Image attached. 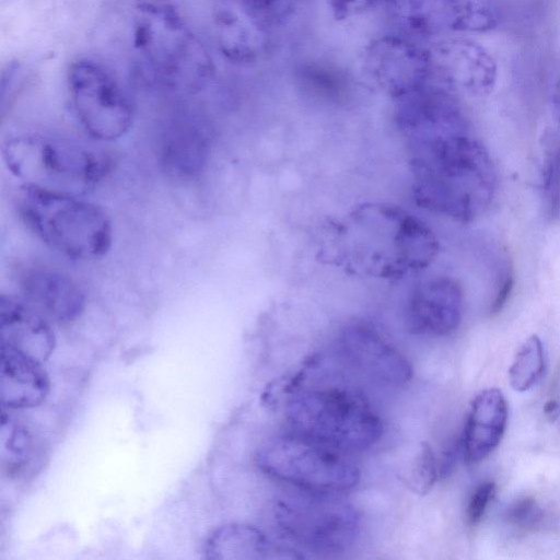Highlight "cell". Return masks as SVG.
<instances>
[{
    "mask_svg": "<svg viewBox=\"0 0 560 560\" xmlns=\"http://www.w3.org/2000/svg\"><path fill=\"white\" fill-rule=\"evenodd\" d=\"M304 92L326 102H338L349 92L348 75L338 67L313 61L303 65L296 75Z\"/></svg>",
    "mask_w": 560,
    "mask_h": 560,
    "instance_id": "obj_20",
    "label": "cell"
},
{
    "mask_svg": "<svg viewBox=\"0 0 560 560\" xmlns=\"http://www.w3.org/2000/svg\"><path fill=\"white\" fill-rule=\"evenodd\" d=\"M540 189L546 215H560V140L547 127L541 136Z\"/></svg>",
    "mask_w": 560,
    "mask_h": 560,
    "instance_id": "obj_21",
    "label": "cell"
},
{
    "mask_svg": "<svg viewBox=\"0 0 560 560\" xmlns=\"http://www.w3.org/2000/svg\"><path fill=\"white\" fill-rule=\"evenodd\" d=\"M31 439L24 428H13L10 434L9 450L15 455H24L28 453Z\"/></svg>",
    "mask_w": 560,
    "mask_h": 560,
    "instance_id": "obj_29",
    "label": "cell"
},
{
    "mask_svg": "<svg viewBox=\"0 0 560 560\" xmlns=\"http://www.w3.org/2000/svg\"><path fill=\"white\" fill-rule=\"evenodd\" d=\"M132 43L162 88L197 92L212 78V59L175 0H133Z\"/></svg>",
    "mask_w": 560,
    "mask_h": 560,
    "instance_id": "obj_2",
    "label": "cell"
},
{
    "mask_svg": "<svg viewBox=\"0 0 560 560\" xmlns=\"http://www.w3.org/2000/svg\"><path fill=\"white\" fill-rule=\"evenodd\" d=\"M546 416L552 421H560V404L557 400H549L544 407Z\"/></svg>",
    "mask_w": 560,
    "mask_h": 560,
    "instance_id": "obj_32",
    "label": "cell"
},
{
    "mask_svg": "<svg viewBox=\"0 0 560 560\" xmlns=\"http://www.w3.org/2000/svg\"><path fill=\"white\" fill-rule=\"evenodd\" d=\"M208 559L214 560H267L304 558L296 549L281 545L259 528L242 523L218 527L205 545Z\"/></svg>",
    "mask_w": 560,
    "mask_h": 560,
    "instance_id": "obj_17",
    "label": "cell"
},
{
    "mask_svg": "<svg viewBox=\"0 0 560 560\" xmlns=\"http://www.w3.org/2000/svg\"><path fill=\"white\" fill-rule=\"evenodd\" d=\"M74 115L95 140L114 141L125 136L133 124V105L118 80L102 63L79 59L67 75Z\"/></svg>",
    "mask_w": 560,
    "mask_h": 560,
    "instance_id": "obj_8",
    "label": "cell"
},
{
    "mask_svg": "<svg viewBox=\"0 0 560 560\" xmlns=\"http://www.w3.org/2000/svg\"><path fill=\"white\" fill-rule=\"evenodd\" d=\"M438 474L439 468L434 452L430 444L423 442L410 466L407 477L408 483L415 492L425 494L434 486Z\"/></svg>",
    "mask_w": 560,
    "mask_h": 560,
    "instance_id": "obj_25",
    "label": "cell"
},
{
    "mask_svg": "<svg viewBox=\"0 0 560 560\" xmlns=\"http://www.w3.org/2000/svg\"><path fill=\"white\" fill-rule=\"evenodd\" d=\"M340 451L296 434L266 441L256 454V463L265 474L295 488L339 492L359 482L360 471Z\"/></svg>",
    "mask_w": 560,
    "mask_h": 560,
    "instance_id": "obj_7",
    "label": "cell"
},
{
    "mask_svg": "<svg viewBox=\"0 0 560 560\" xmlns=\"http://www.w3.org/2000/svg\"><path fill=\"white\" fill-rule=\"evenodd\" d=\"M280 494L273 503L275 522L295 544L315 552L348 550L360 534V514L335 492L300 489Z\"/></svg>",
    "mask_w": 560,
    "mask_h": 560,
    "instance_id": "obj_6",
    "label": "cell"
},
{
    "mask_svg": "<svg viewBox=\"0 0 560 560\" xmlns=\"http://www.w3.org/2000/svg\"><path fill=\"white\" fill-rule=\"evenodd\" d=\"M339 341L349 361L378 383L400 386L412 376L408 359L366 323L355 320L343 326Z\"/></svg>",
    "mask_w": 560,
    "mask_h": 560,
    "instance_id": "obj_13",
    "label": "cell"
},
{
    "mask_svg": "<svg viewBox=\"0 0 560 560\" xmlns=\"http://www.w3.org/2000/svg\"><path fill=\"white\" fill-rule=\"evenodd\" d=\"M508 422V405L502 392L488 388L472 400L464 432V453L471 463L489 456L499 445Z\"/></svg>",
    "mask_w": 560,
    "mask_h": 560,
    "instance_id": "obj_19",
    "label": "cell"
},
{
    "mask_svg": "<svg viewBox=\"0 0 560 560\" xmlns=\"http://www.w3.org/2000/svg\"><path fill=\"white\" fill-rule=\"evenodd\" d=\"M431 81L455 94L483 97L493 91L498 70L479 43L464 37H439L428 45Z\"/></svg>",
    "mask_w": 560,
    "mask_h": 560,
    "instance_id": "obj_11",
    "label": "cell"
},
{
    "mask_svg": "<svg viewBox=\"0 0 560 560\" xmlns=\"http://www.w3.org/2000/svg\"><path fill=\"white\" fill-rule=\"evenodd\" d=\"M494 494L495 483L493 481L482 482L474 490L466 513L470 526L479 524Z\"/></svg>",
    "mask_w": 560,
    "mask_h": 560,
    "instance_id": "obj_27",
    "label": "cell"
},
{
    "mask_svg": "<svg viewBox=\"0 0 560 560\" xmlns=\"http://www.w3.org/2000/svg\"><path fill=\"white\" fill-rule=\"evenodd\" d=\"M330 14L338 21L361 15L383 0H325Z\"/></svg>",
    "mask_w": 560,
    "mask_h": 560,
    "instance_id": "obj_28",
    "label": "cell"
},
{
    "mask_svg": "<svg viewBox=\"0 0 560 560\" xmlns=\"http://www.w3.org/2000/svg\"><path fill=\"white\" fill-rule=\"evenodd\" d=\"M545 353L538 336H529L517 350L509 370V382L516 392H526L542 376Z\"/></svg>",
    "mask_w": 560,
    "mask_h": 560,
    "instance_id": "obj_22",
    "label": "cell"
},
{
    "mask_svg": "<svg viewBox=\"0 0 560 560\" xmlns=\"http://www.w3.org/2000/svg\"><path fill=\"white\" fill-rule=\"evenodd\" d=\"M271 30L288 24L296 14L301 0H240Z\"/></svg>",
    "mask_w": 560,
    "mask_h": 560,
    "instance_id": "obj_24",
    "label": "cell"
},
{
    "mask_svg": "<svg viewBox=\"0 0 560 560\" xmlns=\"http://www.w3.org/2000/svg\"><path fill=\"white\" fill-rule=\"evenodd\" d=\"M1 345L12 347L39 362L55 348V336L46 318L30 303L11 295L0 298Z\"/></svg>",
    "mask_w": 560,
    "mask_h": 560,
    "instance_id": "obj_16",
    "label": "cell"
},
{
    "mask_svg": "<svg viewBox=\"0 0 560 560\" xmlns=\"http://www.w3.org/2000/svg\"><path fill=\"white\" fill-rule=\"evenodd\" d=\"M463 307L462 285L450 277H433L411 290L406 306V324L416 335H450L462 322Z\"/></svg>",
    "mask_w": 560,
    "mask_h": 560,
    "instance_id": "obj_12",
    "label": "cell"
},
{
    "mask_svg": "<svg viewBox=\"0 0 560 560\" xmlns=\"http://www.w3.org/2000/svg\"><path fill=\"white\" fill-rule=\"evenodd\" d=\"M513 276L511 273H505V277L502 279L500 283V288L495 294V298L491 305V313L495 314L500 312V310L505 304L506 300L513 288Z\"/></svg>",
    "mask_w": 560,
    "mask_h": 560,
    "instance_id": "obj_31",
    "label": "cell"
},
{
    "mask_svg": "<svg viewBox=\"0 0 560 560\" xmlns=\"http://www.w3.org/2000/svg\"><path fill=\"white\" fill-rule=\"evenodd\" d=\"M291 433L337 451H363L381 438L383 424L369 400L345 387L303 389L285 406Z\"/></svg>",
    "mask_w": 560,
    "mask_h": 560,
    "instance_id": "obj_5",
    "label": "cell"
},
{
    "mask_svg": "<svg viewBox=\"0 0 560 560\" xmlns=\"http://www.w3.org/2000/svg\"><path fill=\"white\" fill-rule=\"evenodd\" d=\"M15 200L26 226L59 254L77 260H94L110 249L109 218L79 195L22 184Z\"/></svg>",
    "mask_w": 560,
    "mask_h": 560,
    "instance_id": "obj_3",
    "label": "cell"
},
{
    "mask_svg": "<svg viewBox=\"0 0 560 560\" xmlns=\"http://www.w3.org/2000/svg\"><path fill=\"white\" fill-rule=\"evenodd\" d=\"M505 518L513 526L529 527L542 518V511L533 497H523L508 508Z\"/></svg>",
    "mask_w": 560,
    "mask_h": 560,
    "instance_id": "obj_26",
    "label": "cell"
},
{
    "mask_svg": "<svg viewBox=\"0 0 560 560\" xmlns=\"http://www.w3.org/2000/svg\"><path fill=\"white\" fill-rule=\"evenodd\" d=\"M396 33L419 42L452 33H482L500 21L495 0H383Z\"/></svg>",
    "mask_w": 560,
    "mask_h": 560,
    "instance_id": "obj_9",
    "label": "cell"
},
{
    "mask_svg": "<svg viewBox=\"0 0 560 560\" xmlns=\"http://www.w3.org/2000/svg\"><path fill=\"white\" fill-rule=\"evenodd\" d=\"M1 402L11 409L40 405L48 395L49 380L42 362L5 345H1Z\"/></svg>",
    "mask_w": 560,
    "mask_h": 560,
    "instance_id": "obj_18",
    "label": "cell"
},
{
    "mask_svg": "<svg viewBox=\"0 0 560 560\" xmlns=\"http://www.w3.org/2000/svg\"><path fill=\"white\" fill-rule=\"evenodd\" d=\"M551 126L548 128L560 140V79L553 84L550 94Z\"/></svg>",
    "mask_w": 560,
    "mask_h": 560,
    "instance_id": "obj_30",
    "label": "cell"
},
{
    "mask_svg": "<svg viewBox=\"0 0 560 560\" xmlns=\"http://www.w3.org/2000/svg\"><path fill=\"white\" fill-rule=\"evenodd\" d=\"M361 74L393 100L431 82L428 45L399 33L373 38L360 58Z\"/></svg>",
    "mask_w": 560,
    "mask_h": 560,
    "instance_id": "obj_10",
    "label": "cell"
},
{
    "mask_svg": "<svg viewBox=\"0 0 560 560\" xmlns=\"http://www.w3.org/2000/svg\"><path fill=\"white\" fill-rule=\"evenodd\" d=\"M2 156L22 184L79 196L95 188L109 172L107 158L97 150L40 132L10 137L2 144Z\"/></svg>",
    "mask_w": 560,
    "mask_h": 560,
    "instance_id": "obj_4",
    "label": "cell"
},
{
    "mask_svg": "<svg viewBox=\"0 0 560 560\" xmlns=\"http://www.w3.org/2000/svg\"><path fill=\"white\" fill-rule=\"evenodd\" d=\"M206 142L195 132L179 133L165 143L166 161L179 173L198 171L205 158Z\"/></svg>",
    "mask_w": 560,
    "mask_h": 560,
    "instance_id": "obj_23",
    "label": "cell"
},
{
    "mask_svg": "<svg viewBox=\"0 0 560 560\" xmlns=\"http://www.w3.org/2000/svg\"><path fill=\"white\" fill-rule=\"evenodd\" d=\"M21 289L33 307L60 323L77 319L85 306V295L79 284L68 275L48 267L24 271Z\"/></svg>",
    "mask_w": 560,
    "mask_h": 560,
    "instance_id": "obj_15",
    "label": "cell"
},
{
    "mask_svg": "<svg viewBox=\"0 0 560 560\" xmlns=\"http://www.w3.org/2000/svg\"><path fill=\"white\" fill-rule=\"evenodd\" d=\"M418 206L458 222L490 207L497 173L488 150L467 130H445L405 141Z\"/></svg>",
    "mask_w": 560,
    "mask_h": 560,
    "instance_id": "obj_1",
    "label": "cell"
},
{
    "mask_svg": "<svg viewBox=\"0 0 560 560\" xmlns=\"http://www.w3.org/2000/svg\"><path fill=\"white\" fill-rule=\"evenodd\" d=\"M213 20L218 47L230 62L250 66L270 51L272 30L240 0H220Z\"/></svg>",
    "mask_w": 560,
    "mask_h": 560,
    "instance_id": "obj_14",
    "label": "cell"
}]
</instances>
